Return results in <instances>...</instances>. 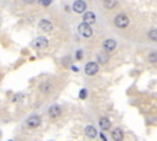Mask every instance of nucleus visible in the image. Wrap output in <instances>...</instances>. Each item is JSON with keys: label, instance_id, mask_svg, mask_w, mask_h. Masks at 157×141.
Returning <instances> with one entry per match:
<instances>
[{"label": "nucleus", "instance_id": "obj_1", "mask_svg": "<svg viewBox=\"0 0 157 141\" xmlns=\"http://www.w3.org/2000/svg\"><path fill=\"white\" fill-rule=\"evenodd\" d=\"M114 25L119 28H125L129 25V17L125 13H119L114 18Z\"/></svg>", "mask_w": 157, "mask_h": 141}, {"label": "nucleus", "instance_id": "obj_2", "mask_svg": "<svg viewBox=\"0 0 157 141\" xmlns=\"http://www.w3.org/2000/svg\"><path fill=\"white\" fill-rule=\"evenodd\" d=\"M77 29H78V33H80L82 37H85V38L91 37L92 33H93V31H92V28H91V25H87V23H85V22L81 23V25H78Z\"/></svg>", "mask_w": 157, "mask_h": 141}, {"label": "nucleus", "instance_id": "obj_3", "mask_svg": "<svg viewBox=\"0 0 157 141\" xmlns=\"http://www.w3.org/2000/svg\"><path fill=\"white\" fill-rule=\"evenodd\" d=\"M85 72H86V75H88V76L96 75V74L98 72V64L94 63V61L87 63V64L85 65Z\"/></svg>", "mask_w": 157, "mask_h": 141}, {"label": "nucleus", "instance_id": "obj_4", "mask_svg": "<svg viewBox=\"0 0 157 141\" xmlns=\"http://www.w3.org/2000/svg\"><path fill=\"white\" fill-rule=\"evenodd\" d=\"M72 10L76 12V13H82L85 12L86 10V2L83 0H76L72 5Z\"/></svg>", "mask_w": 157, "mask_h": 141}, {"label": "nucleus", "instance_id": "obj_5", "mask_svg": "<svg viewBox=\"0 0 157 141\" xmlns=\"http://www.w3.org/2000/svg\"><path fill=\"white\" fill-rule=\"evenodd\" d=\"M33 45L37 49H45L48 47V39L45 37H38L36 38V40L33 42Z\"/></svg>", "mask_w": 157, "mask_h": 141}, {"label": "nucleus", "instance_id": "obj_6", "mask_svg": "<svg viewBox=\"0 0 157 141\" xmlns=\"http://www.w3.org/2000/svg\"><path fill=\"white\" fill-rule=\"evenodd\" d=\"M61 114V109H60V107L59 105H52L49 109H48V115H49V118H52V119H55V118H58L59 115Z\"/></svg>", "mask_w": 157, "mask_h": 141}, {"label": "nucleus", "instance_id": "obj_7", "mask_svg": "<svg viewBox=\"0 0 157 141\" xmlns=\"http://www.w3.org/2000/svg\"><path fill=\"white\" fill-rule=\"evenodd\" d=\"M82 20H83L85 23H87V25H92V23L96 22V16H94V13H93L92 11H87V12L83 13Z\"/></svg>", "mask_w": 157, "mask_h": 141}, {"label": "nucleus", "instance_id": "obj_8", "mask_svg": "<svg viewBox=\"0 0 157 141\" xmlns=\"http://www.w3.org/2000/svg\"><path fill=\"white\" fill-rule=\"evenodd\" d=\"M115 47H117V43H115L114 39H105L103 42V49L105 51H108V53L109 51H113L115 49Z\"/></svg>", "mask_w": 157, "mask_h": 141}, {"label": "nucleus", "instance_id": "obj_9", "mask_svg": "<svg viewBox=\"0 0 157 141\" xmlns=\"http://www.w3.org/2000/svg\"><path fill=\"white\" fill-rule=\"evenodd\" d=\"M39 28L44 32H50L53 29V23L49 20H40L39 21Z\"/></svg>", "mask_w": 157, "mask_h": 141}, {"label": "nucleus", "instance_id": "obj_10", "mask_svg": "<svg viewBox=\"0 0 157 141\" xmlns=\"http://www.w3.org/2000/svg\"><path fill=\"white\" fill-rule=\"evenodd\" d=\"M39 124H40V118L37 115H32L27 119V125L29 128H37V126H39Z\"/></svg>", "mask_w": 157, "mask_h": 141}, {"label": "nucleus", "instance_id": "obj_11", "mask_svg": "<svg viewBox=\"0 0 157 141\" xmlns=\"http://www.w3.org/2000/svg\"><path fill=\"white\" fill-rule=\"evenodd\" d=\"M85 135H86L88 139H94V137L97 136V130H96V128L92 126V125H87V126L85 128Z\"/></svg>", "mask_w": 157, "mask_h": 141}, {"label": "nucleus", "instance_id": "obj_12", "mask_svg": "<svg viewBox=\"0 0 157 141\" xmlns=\"http://www.w3.org/2000/svg\"><path fill=\"white\" fill-rule=\"evenodd\" d=\"M99 126L102 130H108L110 128V120L107 116H102L99 119Z\"/></svg>", "mask_w": 157, "mask_h": 141}, {"label": "nucleus", "instance_id": "obj_13", "mask_svg": "<svg viewBox=\"0 0 157 141\" xmlns=\"http://www.w3.org/2000/svg\"><path fill=\"white\" fill-rule=\"evenodd\" d=\"M112 137H113V140L114 141H121L123 140V137H124V134H123V131L120 130V129H114L113 131H112Z\"/></svg>", "mask_w": 157, "mask_h": 141}, {"label": "nucleus", "instance_id": "obj_14", "mask_svg": "<svg viewBox=\"0 0 157 141\" xmlns=\"http://www.w3.org/2000/svg\"><path fill=\"white\" fill-rule=\"evenodd\" d=\"M97 60L99 64H107L108 60H109V55H108V51H102L98 54L97 56Z\"/></svg>", "mask_w": 157, "mask_h": 141}, {"label": "nucleus", "instance_id": "obj_15", "mask_svg": "<svg viewBox=\"0 0 157 141\" xmlns=\"http://www.w3.org/2000/svg\"><path fill=\"white\" fill-rule=\"evenodd\" d=\"M118 4V0H103V6L108 10H112L117 6Z\"/></svg>", "mask_w": 157, "mask_h": 141}, {"label": "nucleus", "instance_id": "obj_16", "mask_svg": "<svg viewBox=\"0 0 157 141\" xmlns=\"http://www.w3.org/2000/svg\"><path fill=\"white\" fill-rule=\"evenodd\" d=\"M39 88H40V91H42L43 93H49L53 87H52V85H50L49 82H43V83L39 86Z\"/></svg>", "mask_w": 157, "mask_h": 141}, {"label": "nucleus", "instance_id": "obj_17", "mask_svg": "<svg viewBox=\"0 0 157 141\" xmlns=\"http://www.w3.org/2000/svg\"><path fill=\"white\" fill-rule=\"evenodd\" d=\"M148 61L150 63H157V51H151L148 55Z\"/></svg>", "mask_w": 157, "mask_h": 141}, {"label": "nucleus", "instance_id": "obj_18", "mask_svg": "<svg viewBox=\"0 0 157 141\" xmlns=\"http://www.w3.org/2000/svg\"><path fill=\"white\" fill-rule=\"evenodd\" d=\"M148 37H150V39L157 42V29H151L148 32Z\"/></svg>", "mask_w": 157, "mask_h": 141}, {"label": "nucleus", "instance_id": "obj_19", "mask_svg": "<svg viewBox=\"0 0 157 141\" xmlns=\"http://www.w3.org/2000/svg\"><path fill=\"white\" fill-rule=\"evenodd\" d=\"M38 4L42 6H49L52 4V0H38Z\"/></svg>", "mask_w": 157, "mask_h": 141}, {"label": "nucleus", "instance_id": "obj_20", "mask_svg": "<svg viewBox=\"0 0 157 141\" xmlns=\"http://www.w3.org/2000/svg\"><path fill=\"white\" fill-rule=\"evenodd\" d=\"M86 96H87V91H86L85 88H82V90L80 91V94H78V97H80L81 99H85V98H86Z\"/></svg>", "mask_w": 157, "mask_h": 141}, {"label": "nucleus", "instance_id": "obj_21", "mask_svg": "<svg viewBox=\"0 0 157 141\" xmlns=\"http://www.w3.org/2000/svg\"><path fill=\"white\" fill-rule=\"evenodd\" d=\"M22 98H23V96H22V94H16V96H15V97L12 98V102H15V103H16V102L21 101Z\"/></svg>", "mask_w": 157, "mask_h": 141}, {"label": "nucleus", "instance_id": "obj_22", "mask_svg": "<svg viewBox=\"0 0 157 141\" xmlns=\"http://www.w3.org/2000/svg\"><path fill=\"white\" fill-rule=\"evenodd\" d=\"M76 58H77V59H81V58H82V51H81V50H77V51H76Z\"/></svg>", "mask_w": 157, "mask_h": 141}, {"label": "nucleus", "instance_id": "obj_23", "mask_svg": "<svg viewBox=\"0 0 157 141\" xmlns=\"http://www.w3.org/2000/svg\"><path fill=\"white\" fill-rule=\"evenodd\" d=\"M101 139H102V140H104V141H105V140H107V139H105V136H104V135H103V134H101Z\"/></svg>", "mask_w": 157, "mask_h": 141}, {"label": "nucleus", "instance_id": "obj_24", "mask_svg": "<svg viewBox=\"0 0 157 141\" xmlns=\"http://www.w3.org/2000/svg\"><path fill=\"white\" fill-rule=\"evenodd\" d=\"M72 70H74V71H77V70H78V69H77V67H76V66H72Z\"/></svg>", "mask_w": 157, "mask_h": 141}, {"label": "nucleus", "instance_id": "obj_25", "mask_svg": "<svg viewBox=\"0 0 157 141\" xmlns=\"http://www.w3.org/2000/svg\"><path fill=\"white\" fill-rule=\"evenodd\" d=\"M25 2H32V1H34V0H23Z\"/></svg>", "mask_w": 157, "mask_h": 141}]
</instances>
